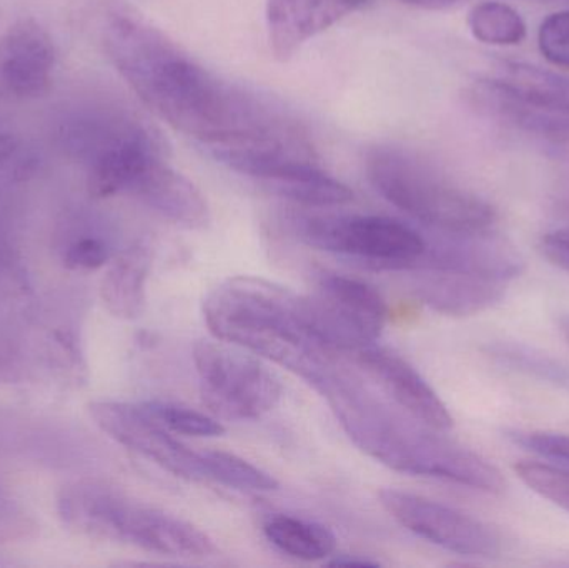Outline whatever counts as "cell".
<instances>
[{
  "label": "cell",
  "mask_w": 569,
  "mask_h": 568,
  "mask_svg": "<svg viewBox=\"0 0 569 568\" xmlns=\"http://www.w3.org/2000/svg\"><path fill=\"white\" fill-rule=\"evenodd\" d=\"M109 43L117 67L143 102L210 152L311 150L300 123L282 107L220 79L159 30L119 19L110 27Z\"/></svg>",
  "instance_id": "cell-1"
},
{
  "label": "cell",
  "mask_w": 569,
  "mask_h": 568,
  "mask_svg": "<svg viewBox=\"0 0 569 568\" xmlns=\"http://www.w3.org/2000/svg\"><path fill=\"white\" fill-rule=\"evenodd\" d=\"M315 390L327 400L351 442L388 469L480 492L503 494L507 489V480L493 464L445 439L440 430L410 413L393 409L341 367Z\"/></svg>",
  "instance_id": "cell-2"
},
{
  "label": "cell",
  "mask_w": 569,
  "mask_h": 568,
  "mask_svg": "<svg viewBox=\"0 0 569 568\" xmlns=\"http://www.w3.org/2000/svg\"><path fill=\"white\" fill-rule=\"evenodd\" d=\"M203 317L216 339L283 367L313 389L338 367L335 352L305 323L301 296L270 280H223L203 300Z\"/></svg>",
  "instance_id": "cell-3"
},
{
  "label": "cell",
  "mask_w": 569,
  "mask_h": 568,
  "mask_svg": "<svg viewBox=\"0 0 569 568\" xmlns=\"http://www.w3.org/2000/svg\"><path fill=\"white\" fill-rule=\"evenodd\" d=\"M59 509L67 526L97 539L176 559H206L217 552L213 540L193 524L97 484L63 489Z\"/></svg>",
  "instance_id": "cell-4"
},
{
  "label": "cell",
  "mask_w": 569,
  "mask_h": 568,
  "mask_svg": "<svg viewBox=\"0 0 569 568\" xmlns=\"http://www.w3.org/2000/svg\"><path fill=\"white\" fill-rule=\"evenodd\" d=\"M371 187L411 219L441 233H480L493 227V207L407 150L377 147L365 162Z\"/></svg>",
  "instance_id": "cell-5"
},
{
  "label": "cell",
  "mask_w": 569,
  "mask_h": 568,
  "mask_svg": "<svg viewBox=\"0 0 569 568\" xmlns=\"http://www.w3.org/2000/svg\"><path fill=\"white\" fill-rule=\"evenodd\" d=\"M192 357L203 403L217 416L256 420L279 406L282 380L262 357L220 339L199 340Z\"/></svg>",
  "instance_id": "cell-6"
},
{
  "label": "cell",
  "mask_w": 569,
  "mask_h": 568,
  "mask_svg": "<svg viewBox=\"0 0 569 568\" xmlns=\"http://www.w3.org/2000/svg\"><path fill=\"white\" fill-rule=\"evenodd\" d=\"M301 316L331 352L351 353L380 339L387 300L370 283L340 273H321L313 296H301Z\"/></svg>",
  "instance_id": "cell-7"
},
{
  "label": "cell",
  "mask_w": 569,
  "mask_h": 568,
  "mask_svg": "<svg viewBox=\"0 0 569 568\" xmlns=\"http://www.w3.org/2000/svg\"><path fill=\"white\" fill-rule=\"evenodd\" d=\"M300 239L325 252L358 257L398 269L423 259L428 242L407 223L380 216H313L298 223Z\"/></svg>",
  "instance_id": "cell-8"
},
{
  "label": "cell",
  "mask_w": 569,
  "mask_h": 568,
  "mask_svg": "<svg viewBox=\"0 0 569 568\" xmlns=\"http://www.w3.org/2000/svg\"><path fill=\"white\" fill-rule=\"evenodd\" d=\"M233 172L250 177L284 199L310 207L343 206L353 192L321 170L313 152L293 149H223L212 152Z\"/></svg>",
  "instance_id": "cell-9"
},
{
  "label": "cell",
  "mask_w": 569,
  "mask_h": 568,
  "mask_svg": "<svg viewBox=\"0 0 569 568\" xmlns=\"http://www.w3.org/2000/svg\"><path fill=\"white\" fill-rule=\"evenodd\" d=\"M378 499L403 529L441 549L467 557H497L503 550L498 530L453 507L397 489L381 490Z\"/></svg>",
  "instance_id": "cell-10"
},
{
  "label": "cell",
  "mask_w": 569,
  "mask_h": 568,
  "mask_svg": "<svg viewBox=\"0 0 569 568\" xmlns=\"http://www.w3.org/2000/svg\"><path fill=\"white\" fill-rule=\"evenodd\" d=\"M89 410L97 426L120 446L146 457L180 479L190 482L207 480L202 452H196L173 439L170 430L143 403L100 400L90 403Z\"/></svg>",
  "instance_id": "cell-11"
},
{
  "label": "cell",
  "mask_w": 569,
  "mask_h": 568,
  "mask_svg": "<svg viewBox=\"0 0 569 568\" xmlns=\"http://www.w3.org/2000/svg\"><path fill=\"white\" fill-rule=\"evenodd\" d=\"M350 356L390 393L405 412L440 432L453 427V417L443 400L403 357L375 343L361 347Z\"/></svg>",
  "instance_id": "cell-12"
},
{
  "label": "cell",
  "mask_w": 569,
  "mask_h": 568,
  "mask_svg": "<svg viewBox=\"0 0 569 568\" xmlns=\"http://www.w3.org/2000/svg\"><path fill=\"white\" fill-rule=\"evenodd\" d=\"M471 100L485 116L535 137L569 159V113L528 102L500 77L475 83Z\"/></svg>",
  "instance_id": "cell-13"
},
{
  "label": "cell",
  "mask_w": 569,
  "mask_h": 568,
  "mask_svg": "<svg viewBox=\"0 0 569 568\" xmlns=\"http://www.w3.org/2000/svg\"><path fill=\"white\" fill-rule=\"evenodd\" d=\"M53 63L49 33L33 20L17 22L0 37V93L39 96L49 87Z\"/></svg>",
  "instance_id": "cell-14"
},
{
  "label": "cell",
  "mask_w": 569,
  "mask_h": 568,
  "mask_svg": "<svg viewBox=\"0 0 569 568\" xmlns=\"http://www.w3.org/2000/svg\"><path fill=\"white\" fill-rule=\"evenodd\" d=\"M370 0H269L267 29L277 59L293 57L308 40L323 33Z\"/></svg>",
  "instance_id": "cell-15"
},
{
  "label": "cell",
  "mask_w": 569,
  "mask_h": 568,
  "mask_svg": "<svg viewBox=\"0 0 569 568\" xmlns=\"http://www.w3.org/2000/svg\"><path fill=\"white\" fill-rule=\"evenodd\" d=\"M420 269L415 290L431 309L447 316L467 317L485 312L505 296L501 280L450 267L415 263Z\"/></svg>",
  "instance_id": "cell-16"
},
{
  "label": "cell",
  "mask_w": 569,
  "mask_h": 568,
  "mask_svg": "<svg viewBox=\"0 0 569 568\" xmlns=\"http://www.w3.org/2000/svg\"><path fill=\"white\" fill-rule=\"evenodd\" d=\"M160 160L156 142L143 130L130 129L110 140L93 163L89 189L96 197L133 192L147 170Z\"/></svg>",
  "instance_id": "cell-17"
},
{
  "label": "cell",
  "mask_w": 569,
  "mask_h": 568,
  "mask_svg": "<svg viewBox=\"0 0 569 568\" xmlns=\"http://www.w3.org/2000/svg\"><path fill=\"white\" fill-rule=\"evenodd\" d=\"M133 193L176 226L196 230L209 223V206L202 192L162 159L147 170Z\"/></svg>",
  "instance_id": "cell-18"
},
{
  "label": "cell",
  "mask_w": 569,
  "mask_h": 568,
  "mask_svg": "<svg viewBox=\"0 0 569 568\" xmlns=\"http://www.w3.org/2000/svg\"><path fill=\"white\" fill-rule=\"evenodd\" d=\"M152 267V252L146 243L123 250L107 270L102 299L112 316L123 320L139 319L146 310L147 279Z\"/></svg>",
  "instance_id": "cell-19"
},
{
  "label": "cell",
  "mask_w": 569,
  "mask_h": 568,
  "mask_svg": "<svg viewBox=\"0 0 569 568\" xmlns=\"http://www.w3.org/2000/svg\"><path fill=\"white\" fill-rule=\"evenodd\" d=\"M262 532L280 552L303 562L330 559L337 552V537L328 527L298 517L273 514L263 520Z\"/></svg>",
  "instance_id": "cell-20"
},
{
  "label": "cell",
  "mask_w": 569,
  "mask_h": 568,
  "mask_svg": "<svg viewBox=\"0 0 569 568\" xmlns=\"http://www.w3.org/2000/svg\"><path fill=\"white\" fill-rule=\"evenodd\" d=\"M501 80L535 106L569 113V77L528 63L510 62Z\"/></svg>",
  "instance_id": "cell-21"
},
{
  "label": "cell",
  "mask_w": 569,
  "mask_h": 568,
  "mask_svg": "<svg viewBox=\"0 0 569 568\" xmlns=\"http://www.w3.org/2000/svg\"><path fill=\"white\" fill-rule=\"evenodd\" d=\"M468 27L475 39L488 46H520L528 33L521 13L500 0L477 3L468 13Z\"/></svg>",
  "instance_id": "cell-22"
},
{
  "label": "cell",
  "mask_w": 569,
  "mask_h": 568,
  "mask_svg": "<svg viewBox=\"0 0 569 568\" xmlns=\"http://www.w3.org/2000/svg\"><path fill=\"white\" fill-rule=\"evenodd\" d=\"M202 460L207 480L220 486L253 494L276 492L279 489V482L269 472L247 462L236 454L206 450L202 452Z\"/></svg>",
  "instance_id": "cell-23"
},
{
  "label": "cell",
  "mask_w": 569,
  "mask_h": 568,
  "mask_svg": "<svg viewBox=\"0 0 569 568\" xmlns=\"http://www.w3.org/2000/svg\"><path fill=\"white\" fill-rule=\"evenodd\" d=\"M515 472L525 486L569 512V469L558 464L523 460L515 466Z\"/></svg>",
  "instance_id": "cell-24"
},
{
  "label": "cell",
  "mask_w": 569,
  "mask_h": 568,
  "mask_svg": "<svg viewBox=\"0 0 569 568\" xmlns=\"http://www.w3.org/2000/svg\"><path fill=\"white\" fill-rule=\"evenodd\" d=\"M147 410L170 432L190 437H222L226 427L219 420L172 402H146Z\"/></svg>",
  "instance_id": "cell-25"
},
{
  "label": "cell",
  "mask_w": 569,
  "mask_h": 568,
  "mask_svg": "<svg viewBox=\"0 0 569 568\" xmlns=\"http://www.w3.org/2000/svg\"><path fill=\"white\" fill-rule=\"evenodd\" d=\"M538 47L548 62L569 69V10L550 13L541 22Z\"/></svg>",
  "instance_id": "cell-26"
},
{
  "label": "cell",
  "mask_w": 569,
  "mask_h": 568,
  "mask_svg": "<svg viewBox=\"0 0 569 568\" xmlns=\"http://www.w3.org/2000/svg\"><path fill=\"white\" fill-rule=\"evenodd\" d=\"M511 442L569 469V436L551 432H511Z\"/></svg>",
  "instance_id": "cell-27"
},
{
  "label": "cell",
  "mask_w": 569,
  "mask_h": 568,
  "mask_svg": "<svg viewBox=\"0 0 569 568\" xmlns=\"http://www.w3.org/2000/svg\"><path fill=\"white\" fill-rule=\"evenodd\" d=\"M109 247L99 239H82L73 243L66 253L70 269L96 270L109 262Z\"/></svg>",
  "instance_id": "cell-28"
},
{
  "label": "cell",
  "mask_w": 569,
  "mask_h": 568,
  "mask_svg": "<svg viewBox=\"0 0 569 568\" xmlns=\"http://www.w3.org/2000/svg\"><path fill=\"white\" fill-rule=\"evenodd\" d=\"M540 252L555 267L569 273V227L545 233L540 240Z\"/></svg>",
  "instance_id": "cell-29"
},
{
  "label": "cell",
  "mask_w": 569,
  "mask_h": 568,
  "mask_svg": "<svg viewBox=\"0 0 569 568\" xmlns=\"http://www.w3.org/2000/svg\"><path fill=\"white\" fill-rule=\"evenodd\" d=\"M328 567H380L377 560L365 559L360 556H333V559L328 560Z\"/></svg>",
  "instance_id": "cell-30"
},
{
  "label": "cell",
  "mask_w": 569,
  "mask_h": 568,
  "mask_svg": "<svg viewBox=\"0 0 569 568\" xmlns=\"http://www.w3.org/2000/svg\"><path fill=\"white\" fill-rule=\"evenodd\" d=\"M408 6L421 7V9H445V7L457 6L463 0H400Z\"/></svg>",
  "instance_id": "cell-31"
},
{
  "label": "cell",
  "mask_w": 569,
  "mask_h": 568,
  "mask_svg": "<svg viewBox=\"0 0 569 568\" xmlns=\"http://www.w3.org/2000/svg\"><path fill=\"white\" fill-rule=\"evenodd\" d=\"M16 146V140L12 137L0 133V163L6 162L12 156Z\"/></svg>",
  "instance_id": "cell-32"
},
{
  "label": "cell",
  "mask_w": 569,
  "mask_h": 568,
  "mask_svg": "<svg viewBox=\"0 0 569 568\" xmlns=\"http://www.w3.org/2000/svg\"><path fill=\"white\" fill-rule=\"evenodd\" d=\"M558 326H560V332L563 333L565 339L569 343V313L567 316L560 317L558 320Z\"/></svg>",
  "instance_id": "cell-33"
}]
</instances>
